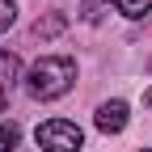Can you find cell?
Segmentation results:
<instances>
[{
  "label": "cell",
  "mask_w": 152,
  "mask_h": 152,
  "mask_svg": "<svg viewBox=\"0 0 152 152\" xmlns=\"http://www.w3.org/2000/svg\"><path fill=\"white\" fill-rule=\"evenodd\" d=\"M72 80H76V59L72 55H42V59L26 72V89L38 102L64 97V93L72 89Z\"/></svg>",
  "instance_id": "1"
},
{
  "label": "cell",
  "mask_w": 152,
  "mask_h": 152,
  "mask_svg": "<svg viewBox=\"0 0 152 152\" xmlns=\"http://www.w3.org/2000/svg\"><path fill=\"white\" fill-rule=\"evenodd\" d=\"M17 55H9V51H0V93H9V85L17 80Z\"/></svg>",
  "instance_id": "4"
},
{
  "label": "cell",
  "mask_w": 152,
  "mask_h": 152,
  "mask_svg": "<svg viewBox=\"0 0 152 152\" xmlns=\"http://www.w3.org/2000/svg\"><path fill=\"white\" fill-rule=\"evenodd\" d=\"M21 144V127L17 123H0V152H13Z\"/></svg>",
  "instance_id": "5"
},
{
  "label": "cell",
  "mask_w": 152,
  "mask_h": 152,
  "mask_svg": "<svg viewBox=\"0 0 152 152\" xmlns=\"http://www.w3.org/2000/svg\"><path fill=\"white\" fill-rule=\"evenodd\" d=\"M144 102H148V110H152V89H148V93H144Z\"/></svg>",
  "instance_id": "9"
},
{
  "label": "cell",
  "mask_w": 152,
  "mask_h": 152,
  "mask_svg": "<svg viewBox=\"0 0 152 152\" xmlns=\"http://www.w3.org/2000/svg\"><path fill=\"white\" fill-rule=\"evenodd\" d=\"M123 127H127V102H106V106H97V131L118 135Z\"/></svg>",
  "instance_id": "3"
},
{
  "label": "cell",
  "mask_w": 152,
  "mask_h": 152,
  "mask_svg": "<svg viewBox=\"0 0 152 152\" xmlns=\"http://www.w3.org/2000/svg\"><path fill=\"white\" fill-rule=\"evenodd\" d=\"M59 30H64V17H51V21H38V26H34L38 38H42V34H59Z\"/></svg>",
  "instance_id": "8"
},
{
  "label": "cell",
  "mask_w": 152,
  "mask_h": 152,
  "mask_svg": "<svg viewBox=\"0 0 152 152\" xmlns=\"http://www.w3.org/2000/svg\"><path fill=\"white\" fill-rule=\"evenodd\" d=\"M114 9L123 17H144V13H152V0H114Z\"/></svg>",
  "instance_id": "6"
},
{
  "label": "cell",
  "mask_w": 152,
  "mask_h": 152,
  "mask_svg": "<svg viewBox=\"0 0 152 152\" xmlns=\"http://www.w3.org/2000/svg\"><path fill=\"white\" fill-rule=\"evenodd\" d=\"M140 152H152V148H140Z\"/></svg>",
  "instance_id": "11"
},
{
  "label": "cell",
  "mask_w": 152,
  "mask_h": 152,
  "mask_svg": "<svg viewBox=\"0 0 152 152\" xmlns=\"http://www.w3.org/2000/svg\"><path fill=\"white\" fill-rule=\"evenodd\" d=\"M0 106H4V93H0Z\"/></svg>",
  "instance_id": "10"
},
{
  "label": "cell",
  "mask_w": 152,
  "mask_h": 152,
  "mask_svg": "<svg viewBox=\"0 0 152 152\" xmlns=\"http://www.w3.org/2000/svg\"><path fill=\"white\" fill-rule=\"evenodd\" d=\"M34 140H38V148H42V152H80L85 131L76 127L72 118H47V123H38Z\"/></svg>",
  "instance_id": "2"
},
{
  "label": "cell",
  "mask_w": 152,
  "mask_h": 152,
  "mask_svg": "<svg viewBox=\"0 0 152 152\" xmlns=\"http://www.w3.org/2000/svg\"><path fill=\"white\" fill-rule=\"evenodd\" d=\"M13 21H17V4H13V0H0V34H4Z\"/></svg>",
  "instance_id": "7"
}]
</instances>
